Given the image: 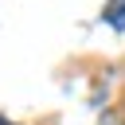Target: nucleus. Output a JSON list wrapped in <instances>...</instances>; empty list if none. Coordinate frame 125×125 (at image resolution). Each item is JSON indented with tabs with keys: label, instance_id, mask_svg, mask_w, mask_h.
<instances>
[{
	"label": "nucleus",
	"instance_id": "nucleus-1",
	"mask_svg": "<svg viewBox=\"0 0 125 125\" xmlns=\"http://www.w3.org/2000/svg\"><path fill=\"white\" fill-rule=\"evenodd\" d=\"M0 125H8V121H4V117H0Z\"/></svg>",
	"mask_w": 125,
	"mask_h": 125
}]
</instances>
